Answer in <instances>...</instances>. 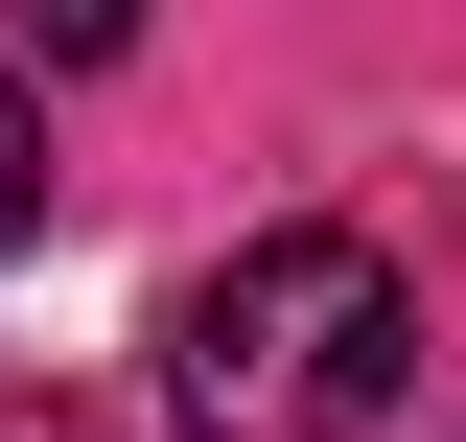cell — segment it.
I'll use <instances>...</instances> for the list:
<instances>
[{
    "label": "cell",
    "mask_w": 466,
    "mask_h": 442,
    "mask_svg": "<svg viewBox=\"0 0 466 442\" xmlns=\"http://www.w3.org/2000/svg\"><path fill=\"white\" fill-rule=\"evenodd\" d=\"M420 396V279L373 233H233L210 279H164V419L187 442H373Z\"/></svg>",
    "instance_id": "1"
},
{
    "label": "cell",
    "mask_w": 466,
    "mask_h": 442,
    "mask_svg": "<svg viewBox=\"0 0 466 442\" xmlns=\"http://www.w3.org/2000/svg\"><path fill=\"white\" fill-rule=\"evenodd\" d=\"M0 24H24V47H47V70H116V47H140V24H164V0H0Z\"/></svg>",
    "instance_id": "2"
},
{
    "label": "cell",
    "mask_w": 466,
    "mask_h": 442,
    "mask_svg": "<svg viewBox=\"0 0 466 442\" xmlns=\"http://www.w3.org/2000/svg\"><path fill=\"white\" fill-rule=\"evenodd\" d=\"M24 233H47V94L0 70V256H24Z\"/></svg>",
    "instance_id": "3"
},
{
    "label": "cell",
    "mask_w": 466,
    "mask_h": 442,
    "mask_svg": "<svg viewBox=\"0 0 466 442\" xmlns=\"http://www.w3.org/2000/svg\"><path fill=\"white\" fill-rule=\"evenodd\" d=\"M0 442H94V419H70V396H0Z\"/></svg>",
    "instance_id": "4"
}]
</instances>
